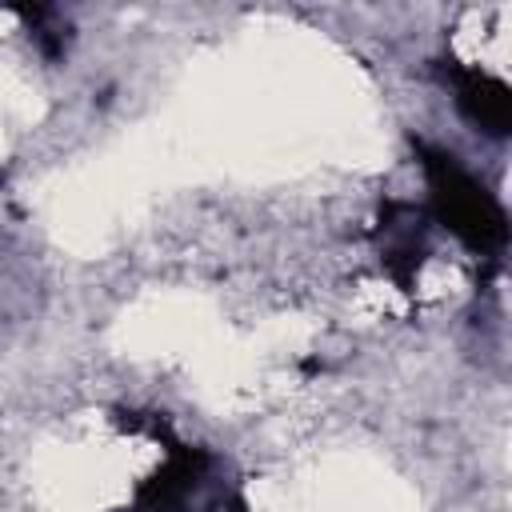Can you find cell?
Returning <instances> with one entry per match:
<instances>
[{
    "instance_id": "obj_1",
    "label": "cell",
    "mask_w": 512,
    "mask_h": 512,
    "mask_svg": "<svg viewBox=\"0 0 512 512\" xmlns=\"http://www.w3.org/2000/svg\"><path fill=\"white\" fill-rule=\"evenodd\" d=\"M424 180H428V196H432V216L472 252L480 256H500L508 244V216L500 208V200L444 148L432 144H416Z\"/></svg>"
},
{
    "instance_id": "obj_2",
    "label": "cell",
    "mask_w": 512,
    "mask_h": 512,
    "mask_svg": "<svg viewBox=\"0 0 512 512\" xmlns=\"http://www.w3.org/2000/svg\"><path fill=\"white\" fill-rule=\"evenodd\" d=\"M212 456L200 448L176 444L156 476H148L136 492V512H196L208 484Z\"/></svg>"
},
{
    "instance_id": "obj_3",
    "label": "cell",
    "mask_w": 512,
    "mask_h": 512,
    "mask_svg": "<svg viewBox=\"0 0 512 512\" xmlns=\"http://www.w3.org/2000/svg\"><path fill=\"white\" fill-rule=\"evenodd\" d=\"M444 80L452 84L456 108L464 112V120L476 132L508 136V128H512V88L500 76H492L484 68H472V64H460V60H448Z\"/></svg>"
},
{
    "instance_id": "obj_4",
    "label": "cell",
    "mask_w": 512,
    "mask_h": 512,
    "mask_svg": "<svg viewBox=\"0 0 512 512\" xmlns=\"http://www.w3.org/2000/svg\"><path fill=\"white\" fill-rule=\"evenodd\" d=\"M376 244H380L384 268L400 284H408L428 252V212L416 204H388L376 228Z\"/></svg>"
}]
</instances>
